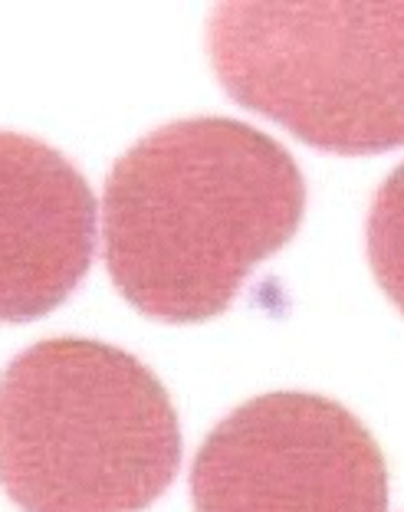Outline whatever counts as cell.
Returning a JSON list of instances; mask_svg holds the SVG:
<instances>
[{
    "mask_svg": "<svg viewBox=\"0 0 404 512\" xmlns=\"http://www.w3.org/2000/svg\"><path fill=\"white\" fill-rule=\"evenodd\" d=\"M306 181L293 155L237 119H181L115 161L99 207L102 256L148 319L207 322L253 266L303 224Z\"/></svg>",
    "mask_w": 404,
    "mask_h": 512,
    "instance_id": "obj_1",
    "label": "cell"
},
{
    "mask_svg": "<svg viewBox=\"0 0 404 512\" xmlns=\"http://www.w3.org/2000/svg\"><path fill=\"white\" fill-rule=\"evenodd\" d=\"M178 467V411L135 355L46 339L0 371V490L20 512H145Z\"/></svg>",
    "mask_w": 404,
    "mask_h": 512,
    "instance_id": "obj_2",
    "label": "cell"
},
{
    "mask_svg": "<svg viewBox=\"0 0 404 512\" xmlns=\"http://www.w3.org/2000/svg\"><path fill=\"white\" fill-rule=\"evenodd\" d=\"M207 53L230 99L306 145H404V4H221Z\"/></svg>",
    "mask_w": 404,
    "mask_h": 512,
    "instance_id": "obj_3",
    "label": "cell"
},
{
    "mask_svg": "<svg viewBox=\"0 0 404 512\" xmlns=\"http://www.w3.org/2000/svg\"><path fill=\"white\" fill-rule=\"evenodd\" d=\"M194 512H388V467L342 404L276 391L240 404L191 463Z\"/></svg>",
    "mask_w": 404,
    "mask_h": 512,
    "instance_id": "obj_4",
    "label": "cell"
},
{
    "mask_svg": "<svg viewBox=\"0 0 404 512\" xmlns=\"http://www.w3.org/2000/svg\"><path fill=\"white\" fill-rule=\"evenodd\" d=\"M96 243L99 204L73 161L0 132V322H33L66 302Z\"/></svg>",
    "mask_w": 404,
    "mask_h": 512,
    "instance_id": "obj_5",
    "label": "cell"
},
{
    "mask_svg": "<svg viewBox=\"0 0 404 512\" xmlns=\"http://www.w3.org/2000/svg\"><path fill=\"white\" fill-rule=\"evenodd\" d=\"M368 260L378 286L404 312V165L388 174L368 211Z\"/></svg>",
    "mask_w": 404,
    "mask_h": 512,
    "instance_id": "obj_6",
    "label": "cell"
}]
</instances>
